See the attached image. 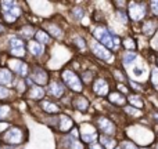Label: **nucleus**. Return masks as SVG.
<instances>
[{
	"label": "nucleus",
	"instance_id": "33",
	"mask_svg": "<svg viewBox=\"0 0 158 149\" xmlns=\"http://www.w3.org/2000/svg\"><path fill=\"white\" fill-rule=\"evenodd\" d=\"M22 35H24V36H31V35H33L32 26H25V28H22Z\"/></svg>",
	"mask_w": 158,
	"mask_h": 149
},
{
	"label": "nucleus",
	"instance_id": "40",
	"mask_svg": "<svg viewBox=\"0 0 158 149\" xmlns=\"http://www.w3.org/2000/svg\"><path fill=\"white\" fill-rule=\"evenodd\" d=\"M7 127H8V123H4V122L0 123V133H2L4 128H7Z\"/></svg>",
	"mask_w": 158,
	"mask_h": 149
},
{
	"label": "nucleus",
	"instance_id": "29",
	"mask_svg": "<svg viewBox=\"0 0 158 149\" xmlns=\"http://www.w3.org/2000/svg\"><path fill=\"white\" fill-rule=\"evenodd\" d=\"M125 112L129 115H132V116H139L140 115V111H137L136 108H133V106H128V108H125Z\"/></svg>",
	"mask_w": 158,
	"mask_h": 149
},
{
	"label": "nucleus",
	"instance_id": "5",
	"mask_svg": "<svg viewBox=\"0 0 158 149\" xmlns=\"http://www.w3.org/2000/svg\"><path fill=\"white\" fill-rule=\"evenodd\" d=\"M90 47H92V51H93V54H94L96 57L101 58V60H106V61H108L110 58H111L110 51L103 46V44L98 43V41L93 40L92 43H90Z\"/></svg>",
	"mask_w": 158,
	"mask_h": 149
},
{
	"label": "nucleus",
	"instance_id": "6",
	"mask_svg": "<svg viewBox=\"0 0 158 149\" xmlns=\"http://www.w3.org/2000/svg\"><path fill=\"white\" fill-rule=\"evenodd\" d=\"M129 15L133 21H140L146 15V7L142 3H132L129 8Z\"/></svg>",
	"mask_w": 158,
	"mask_h": 149
},
{
	"label": "nucleus",
	"instance_id": "28",
	"mask_svg": "<svg viewBox=\"0 0 158 149\" xmlns=\"http://www.w3.org/2000/svg\"><path fill=\"white\" fill-rule=\"evenodd\" d=\"M151 83L154 84L156 88H158V68H154L151 72Z\"/></svg>",
	"mask_w": 158,
	"mask_h": 149
},
{
	"label": "nucleus",
	"instance_id": "18",
	"mask_svg": "<svg viewBox=\"0 0 158 149\" xmlns=\"http://www.w3.org/2000/svg\"><path fill=\"white\" fill-rule=\"evenodd\" d=\"M71 127H72V120L68 116H61L60 117V130L68 131Z\"/></svg>",
	"mask_w": 158,
	"mask_h": 149
},
{
	"label": "nucleus",
	"instance_id": "39",
	"mask_svg": "<svg viewBox=\"0 0 158 149\" xmlns=\"http://www.w3.org/2000/svg\"><path fill=\"white\" fill-rule=\"evenodd\" d=\"M90 75H92L90 72L85 73V75H83V80H85V81H90V79H92V77H90Z\"/></svg>",
	"mask_w": 158,
	"mask_h": 149
},
{
	"label": "nucleus",
	"instance_id": "12",
	"mask_svg": "<svg viewBox=\"0 0 158 149\" xmlns=\"http://www.w3.org/2000/svg\"><path fill=\"white\" fill-rule=\"evenodd\" d=\"M157 28H158V22L156 19H148V21H146L144 24H143V32H144V35H154V32H157Z\"/></svg>",
	"mask_w": 158,
	"mask_h": 149
},
{
	"label": "nucleus",
	"instance_id": "11",
	"mask_svg": "<svg viewBox=\"0 0 158 149\" xmlns=\"http://www.w3.org/2000/svg\"><path fill=\"white\" fill-rule=\"evenodd\" d=\"M93 90L97 95H106L108 92V84L104 79H97L94 81V86H93Z\"/></svg>",
	"mask_w": 158,
	"mask_h": 149
},
{
	"label": "nucleus",
	"instance_id": "25",
	"mask_svg": "<svg viewBox=\"0 0 158 149\" xmlns=\"http://www.w3.org/2000/svg\"><path fill=\"white\" fill-rule=\"evenodd\" d=\"M137 54H135V53H126L125 55H123V64H126V65H129L131 62H133L135 60H136Z\"/></svg>",
	"mask_w": 158,
	"mask_h": 149
},
{
	"label": "nucleus",
	"instance_id": "23",
	"mask_svg": "<svg viewBox=\"0 0 158 149\" xmlns=\"http://www.w3.org/2000/svg\"><path fill=\"white\" fill-rule=\"evenodd\" d=\"M67 147L69 149H83V147L81 145V142H78L75 138H71V137H68L67 138Z\"/></svg>",
	"mask_w": 158,
	"mask_h": 149
},
{
	"label": "nucleus",
	"instance_id": "22",
	"mask_svg": "<svg viewBox=\"0 0 158 149\" xmlns=\"http://www.w3.org/2000/svg\"><path fill=\"white\" fill-rule=\"evenodd\" d=\"M42 108H43L46 112H49V113H57L58 112V106L54 105V104H52V102H49V101H44V102L42 104Z\"/></svg>",
	"mask_w": 158,
	"mask_h": 149
},
{
	"label": "nucleus",
	"instance_id": "13",
	"mask_svg": "<svg viewBox=\"0 0 158 149\" xmlns=\"http://www.w3.org/2000/svg\"><path fill=\"white\" fill-rule=\"evenodd\" d=\"M32 79L38 84H46L47 83V73L40 68H36L32 73Z\"/></svg>",
	"mask_w": 158,
	"mask_h": 149
},
{
	"label": "nucleus",
	"instance_id": "41",
	"mask_svg": "<svg viewBox=\"0 0 158 149\" xmlns=\"http://www.w3.org/2000/svg\"><path fill=\"white\" fill-rule=\"evenodd\" d=\"M90 149H103V148H101V145H98V144H92Z\"/></svg>",
	"mask_w": 158,
	"mask_h": 149
},
{
	"label": "nucleus",
	"instance_id": "19",
	"mask_svg": "<svg viewBox=\"0 0 158 149\" xmlns=\"http://www.w3.org/2000/svg\"><path fill=\"white\" fill-rule=\"evenodd\" d=\"M29 50L33 55H40L43 53V46L39 41H29Z\"/></svg>",
	"mask_w": 158,
	"mask_h": 149
},
{
	"label": "nucleus",
	"instance_id": "14",
	"mask_svg": "<svg viewBox=\"0 0 158 149\" xmlns=\"http://www.w3.org/2000/svg\"><path fill=\"white\" fill-rule=\"evenodd\" d=\"M49 91H50V94H52V95L60 98L61 95L64 94V87H63V84H60L58 81H52V83H50Z\"/></svg>",
	"mask_w": 158,
	"mask_h": 149
},
{
	"label": "nucleus",
	"instance_id": "26",
	"mask_svg": "<svg viewBox=\"0 0 158 149\" xmlns=\"http://www.w3.org/2000/svg\"><path fill=\"white\" fill-rule=\"evenodd\" d=\"M128 100H129V102L133 104L135 106H139V108H143V102H142V100H140L139 97H136V95H131V97H129Z\"/></svg>",
	"mask_w": 158,
	"mask_h": 149
},
{
	"label": "nucleus",
	"instance_id": "3",
	"mask_svg": "<svg viewBox=\"0 0 158 149\" xmlns=\"http://www.w3.org/2000/svg\"><path fill=\"white\" fill-rule=\"evenodd\" d=\"M63 80H64V83L71 90H74V91L79 92L83 88V87H82V81L79 80V77L72 71H69V69H65V71L63 72Z\"/></svg>",
	"mask_w": 158,
	"mask_h": 149
},
{
	"label": "nucleus",
	"instance_id": "8",
	"mask_svg": "<svg viewBox=\"0 0 158 149\" xmlns=\"http://www.w3.org/2000/svg\"><path fill=\"white\" fill-rule=\"evenodd\" d=\"M97 124H98V128H100L104 134H107V135H112V134H115V126L111 120L106 119V117H98Z\"/></svg>",
	"mask_w": 158,
	"mask_h": 149
},
{
	"label": "nucleus",
	"instance_id": "7",
	"mask_svg": "<svg viewBox=\"0 0 158 149\" xmlns=\"http://www.w3.org/2000/svg\"><path fill=\"white\" fill-rule=\"evenodd\" d=\"M10 50L11 54L15 55V57H24L25 55V49H24V43H22L21 39L13 37L10 40Z\"/></svg>",
	"mask_w": 158,
	"mask_h": 149
},
{
	"label": "nucleus",
	"instance_id": "43",
	"mask_svg": "<svg viewBox=\"0 0 158 149\" xmlns=\"http://www.w3.org/2000/svg\"><path fill=\"white\" fill-rule=\"evenodd\" d=\"M156 149H158V144H157V147H156Z\"/></svg>",
	"mask_w": 158,
	"mask_h": 149
},
{
	"label": "nucleus",
	"instance_id": "9",
	"mask_svg": "<svg viewBox=\"0 0 158 149\" xmlns=\"http://www.w3.org/2000/svg\"><path fill=\"white\" fill-rule=\"evenodd\" d=\"M97 138V134H96V130L92 124H86L85 123L82 126V139L85 142H93Z\"/></svg>",
	"mask_w": 158,
	"mask_h": 149
},
{
	"label": "nucleus",
	"instance_id": "31",
	"mask_svg": "<svg viewBox=\"0 0 158 149\" xmlns=\"http://www.w3.org/2000/svg\"><path fill=\"white\" fill-rule=\"evenodd\" d=\"M123 46H125L126 49H136V44H135V41L132 40V39H125Z\"/></svg>",
	"mask_w": 158,
	"mask_h": 149
},
{
	"label": "nucleus",
	"instance_id": "15",
	"mask_svg": "<svg viewBox=\"0 0 158 149\" xmlns=\"http://www.w3.org/2000/svg\"><path fill=\"white\" fill-rule=\"evenodd\" d=\"M43 95H44V90L42 87H38V86L31 87L29 98H32V100H40V98H43Z\"/></svg>",
	"mask_w": 158,
	"mask_h": 149
},
{
	"label": "nucleus",
	"instance_id": "34",
	"mask_svg": "<svg viewBox=\"0 0 158 149\" xmlns=\"http://www.w3.org/2000/svg\"><path fill=\"white\" fill-rule=\"evenodd\" d=\"M8 111H10L8 106H0V119H3V117L8 113Z\"/></svg>",
	"mask_w": 158,
	"mask_h": 149
},
{
	"label": "nucleus",
	"instance_id": "17",
	"mask_svg": "<svg viewBox=\"0 0 158 149\" xmlns=\"http://www.w3.org/2000/svg\"><path fill=\"white\" fill-rule=\"evenodd\" d=\"M11 81H13V76H11L10 71H7V69H0V84L8 86Z\"/></svg>",
	"mask_w": 158,
	"mask_h": 149
},
{
	"label": "nucleus",
	"instance_id": "30",
	"mask_svg": "<svg viewBox=\"0 0 158 149\" xmlns=\"http://www.w3.org/2000/svg\"><path fill=\"white\" fill-rule=\"evenodd\" d=\"M121 147H122V149H139L132 141H123Z\"/></svg>",
	"mask_w": 158,
	"mask_h": 149
},
{
	"label": "nucleus",
	"instance_id": "4",
	"mask_svg": "<svg viewBox=\"0 0 158 149\" xmlns=\"http://www.w3.org/2000/svg\"><path fill=\"white\" fill-rule=\"evenodd\" d=\"M4 139L7 141V144L11 145H17V144H21L22 141V130L18 127H13L6 133Z\"/></svg>",
	"mask_w": 158,
	"mask_h": 149
},
{
	"label": "nucleus",
	"instance_id": "36",
	"mask_svg": "<svg viewBox=\"0 0 158 149\" xmlns=\"http://www.w3.org/2000/svg\"><path fill=\"white\" fill-rule=\"evenodd\" d=\"M74 14H75V17H78V18H82V17H83V11H82L81 8H75Z\"/></svg>",
	"mask_w": 158,
	"mask_h": 149
},
{
	"label": "nucleus",
	"instance_id": "21",
	"mask_svg": "<svg viewBox=\"0 0 158 149\" xmlns=\"http://www.w3.org/2000/svg\"><path fill=\"white\" fill-rule=\"evenodd\" d=\"M100 141H101V144H103V147H106L107 149H114L117 147V142H115L112 138H110L108 135H101Z\"/></svg>",
	"mask_w": 158,
	"mask_h": 149
},
{
	"label": "nucleus",
	"instance_id": "42",
	"mask_svg": "<svg viewBox=\"0 0 158 149\" xmlns=\"http://www.w3.org/2000/svg\"><path fill=\"white\" fill-rule=\"evenodd\" d=\"M2 30H3V28H2V25H0V32H2Z\"/></svg>",
	"mask_w": 158,
	"mask_h": 149
},
{
	"label": "nucleus",
	"instance_id": "32",
	"mask_svg": "<svg viewBox=\"0 0 158 149\" xmlns=\"http://www.w3.org/2000/svg\"><path fill=\"white\" fill-rule=\"evenodd\" d=\"M8 95H10V91H8L7 88L0 86V100H4V98H7Z\"/></svg>",
	"mask_w": 158,
	"mask_h": 149
},
{
	"label": "nucleus",
	"instance_id": "10",
	"mask_svg": "<svg viewBox=\"0 0 158 149\" xmlns=\"http://www.w3.org/2000/svg\"><path fill=\"white\" fill-rule=\"evenodd\" d=\"M8 65H10V68L13 69V71L21 73V76H25V75H27V72H28L27 64L21 62L19 60H10V61H8Z\"/></svg>",
	"mask_w": 158,
	"mask_h": 149
},
{
	"label": "nucleus",
	"instance_id": "24",
	"mask_svg": "<svg viewBox=\"0 0 158 149\" xmlns=\"http://www.w3.org/2000/svg\"><path fill=\"white\" fill-rule=\"evenodd\" d=\"M36 37H38L39 41H43V43H50V37L46 35V32H43V30H39V32H36Z\"/></svg>",
	"mask_w": 158,
	"mask_h": 149
},
{
	"label": "nucleus",
	"instance_id": "37",
	"mask_svg": "<svg viewBox=\"0 0 158 149\" xmlns=\"http://www.w3.org/2000/svg\"><path fill=\"white\" fill-rule=\"evenodd\" d=\"M77 41H78V46L79 49H85V40L82 37H77Z\"/></svg>",
	"mask_w": 158,
	"mask_h": 149
},
{
	"label": "nucleus",
	"instance_id": "16",
	"mask_svg": "<svg viewBox=\"0 0 158 149\" xmlns=\"http://www.w3.org/2000/svg\"><path fill=\"white\" fill-rule=\"evenodd\" d=\"M74 105H75V108H77L78 111L85 112L87 109V106H89V102H87V100L85 97H78V98H75Z\"/></svg>",
	"mask_w": 158,
	"mask_h": 149
},
{
	"label": "nucleus",
	"instance_id": "38",
	"mask_svg": "<svg viewBox=\"0 0 158 149\" xmlns=\"http://www.w3.org/2000/svg\"><path fill=\"white\" fill-rule=\"evenodd\" d=\"M133 73L136 75V76H142V75H143V69L139 68V66H136V68L133 69Z\"/></svg>",
	"mask_w": 158,
	"mask_h": 149
},
{
	"label": "nucleus",
	"instance_id": "2",
	"mask_svg": "<svg viewBox=\"0 0 158 149\" xmlns=\"http://www.w3.org/2000/svg\"><path fill=\"white\" fill-rule=\"evenodd\" d=\"M94 37L97 40H100V43H103L104 47L108 49H117L115 46V37L104 28H96L94 29Z\"/></svg>",
	"mask_w": 158,
	"mask_h": 149
},
{
	"label": "nucleus",
	"instance_id": "1",
	"mask_svg": "<svg viewBox=\"0 0 158 149\" xmlns=\"http://www.w3.org/2000/svg\"><path fill=\"white\" fill-rule=\"evenodd\" d=\"M3 7V13H4V18L7 22H14L21 14V10L17 6L15 2H2L0 3Z\"/></svg>",
	"mask_w": 158,
	"mask_h": 149
},
{
	"label": "nucleus",
	"instance_id": "35",
	"mask_svg": "<svg viewBox=\"0 0 158 149\" xmlns=\"http://www.w3.org/2000/svg\"><path fill=\"white\" fill-rule=\"evenodd\" d=\"M150 6H151V8H153V13L158 15V2H151Z\"/></svg>",
	"mask_w": 158,
	"mask_h": 149
},
{
	"label": "nucleus",
	"instance_id": "27",
	"mask_svg": "<svg viewBox=\"0 0 158 149\" xmlns=\"http://www.w3.org/2000/svg\"><path fill=\"white\" fill-rule=\"evenodd\" d=\"M49 30L52 32L53 36H56V37H61V36H63V33H61V29H58V26H56V25H50Z\"/></svg>",
	"mask_w": 158,
	"mask_h": 149
},
{
	"label": "nucleus",
	"instance_id": "20",
	"mask_svg": "<svg viewBox=\"0 0 158 149\" xmlns=\"http://www.w3.org/2000/svg\"><path fill=\"white\" fill-rule=\"evenodd\" d=\"M110 101L115 105H123L126 102V100L123 98V95H121L119 92H111L110 94Z\"/></svg>",
	"mask_w": 158,
	"mask_h": 149
}]
</instances>
